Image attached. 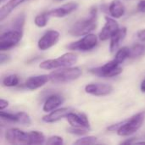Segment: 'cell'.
<instances>
[{
  "label": "cell",
  "instance_id": "obj_1",
  "mask_svg": "<svg viewBox=\"0 0 145 145\" xmlns=\"http://www.w3.org/2000/svg\"><path fill=\"white\" fill-rule=\"evenodd\" d=\"M98 9L96 7H93L90 10L89 16L84 19H81L74 23L69 30V33L74 37L85 36L91 33L97 27Z\"/></svg>",
  "mask_w": 145,
  "mask_h": 145
},
{
  "label": "cell",
  "instance_id": "obj_2",
  "mask_svg": "<svg viewBox=\"0 0 145 145\" xmlns=\"http://www.w3.org/2000/svg\"><path fill=\"white\" fill-rule=\"evenodd\" d=\"M77 62V56L74 53H65L57 59H46L39 65V67L43 70H54L58 68L71 67Z\"/></svg>",
  "mask_w": 145,
  "mask_h": 145
},
{
  "label": "cell",
  "instance_id": "obj_3",
  "mask_svg": "<svg viewBox=\"0 0 145 145\" xmlns=\"http://www.w3.org/2000/svg\"><path fill=\"white\" fill-rule=\"evenodd\" d=\"M145 121V111H142L124 121L121 127L116 131L121 137H128L136 133L143 126Z\"/></svg>",
  "mask_w": 145,
  "mask_h": 145
},
{
  "label": "cell",
  "instance_id": "obj_4",
  "mask_svg": "<svg viewBox=\"0 0 145 145\" xmlns=\"http://www.w3.org/2000/svg\"><path fill=\"white\" fill-rule=\"evenodd\" d=\"M82 74L79 67H66L49 74L50 81L54 83H66L78 79Z\"/></svg>",
  "mask_w": 145,
  "mask_h": 145
},
{
  "label": "cell",
  "instance_id": "obj_5",
  "mask_svg": "<svg viewBox=\"0 0 145 145\" xmlns=\"http://www.w3.org/2000/svg\"><path fill=\"white\" fill-rule=\"evenodd\" d=\"M89 72L99 77L110 78V77L119 76L122 72V68L121 67V64H119L116 59H113L105 64L102 66L90 69Z\"/></svg>",
  "mask_w": 145,
  "mask_h": 145
},
{
  "label": "cell",
  "instance_id": "obj_6",
  "mask_svg": "<svg viewBox=\"0 0 145 145\" xmlns=\"http://www.w3.org/2000/svg\"><path fill=\"white\" fill-rule=\"evenodd\" d=\"M22 36L23 31L13 28L3 32L0 36V50L3 52L15 47L21 40Z\"/></svg>",
  "mask_w": 145,
  "mask_h": 145
},
{
  "label": "cell",
  "instance_id": "obj_7",
  "mask_svg": "<svg viewBox=\"0 0 145 145\" xmlns=\"http://www.w3.org/2000/svg\"><path fill=\"white\" fill-rule=\"evenodd\" d=\"M98 44V37L95 34L89 33L85 35L82 38L70 43L67 48L72 51H90L93 49Z\"/></svg>",
  "mask_w": 145,
  "mask_h": 145
},
{
  "label": "cell",
  "instance_id": "obj_8",
  "mask_svg": "<svg viewBox=\"0 0 145 145\" xmlns=\"http://www.w3.org/2000/svg\"><path fill=\"white\" fill-rule=\"evenodd\" d=\"M6 141L10 144H29V133L19 128H10L5 133Z\"/></svg>",
  "mask_w": 145,
  "mask_h": 145
},
{
  "label": "cell",
  "instance_id": "obj_9",
  "mask_svg": "<svg viewBox=\"0 0 145 145\" xmlns=\"http://www.w3.org/2000/svg\"><path fill=\"white\" fill-rule=\"evenodd\" d=\"M59 32L54 30H49L46 31L37 42V47L40 50H47L55 44L59 40Z\"/></svg>",
  "mask_w": 145,
  "mask_h": 145
},
{
  "label": "cell",
  "instance_id": "obj_10",
  "mask_svg": "<svg viewBox=\"0 0 145 145\" xmlns=\"http://www.w3.org/2000/svg\"><path fill=\"white\" fill-rule=\"evenodd\" d=\"M105 25H104L99 35V38L101 41H107L110 39L111 37L120 29L119 24L115 20V18L105 16Z\"/></svg>",
  "mask_w": 145,
  "mask_h": 145
},
{
  "label": "cell",
  "instance_id": "obj_11",
  "mask_svg": "<svg viewBox=\"0 0 145 145\" xmlns=\"http://www.w3.org/2000/svg\"><path fill=\"white\" fill-rule=\"evenodd\" d=\"M113 87L105 83H90L85 87V92L94 96H106L112 93Z\"/></svg>",
  "mask_w": 145,
  "mask_h": 145
},
{
  "label": "cell",
  "instance_id": "obj_12",
  "mask_svg": "<svg viewBox=\"0 0 145 145\" xmlns=\"http://www.w3.org/2000/svg\"><path fill=\"white\" fill-rule=\"evenodd\" d=\"M65 119L71 127H82L88 130L90 128V123L88 121V119L87 116L82 113H73L71 111L67 114Z\"/></svg>",
  "mask_w": 145,
  "mask_h": 145
},
{
  "label": "cell",
  "instance_id": "obj_13",
  "mask_svg": "<svg viewBox=\"0 0 145 145\" xmlns=\"http://www.w3.org/2000/svg\"><path fill=\"white\" fill-rule=\"evenodd\" d=\"M78 8V3H74V2H71L68 3H65L59 8L51 9L50 11H48L50 17H55V18H64L69 14H71V13H73L74 11H76Z\"/></svg>",
  "mask_w": 145,
  "mask_h": 145
},
{
  "label": "cell",
  "instance_id": "obj_14",
  "mask_svg": "<svg viewBox=\"0 0 145 145\" xmlns=\"http://www.w3.org/2000/svg\"><path fill=\"white\" fill-rule=\"evenodd\" d=\"M50 81V76L48 75H39L35 76H31L25 82V87L29 90H36L44 86L47 82Z\"/></svg>",
  "mask_w": 145,
  "mask_h": 145
},
{
  "label": "cell",
  "instance_id": "obj_15",
  "mask_svg": "<svg viewBox=\"0 0 145 145\" xmlns=\"http://www.w3.org/2000/svg\"><path fill=\"white\" fill-rule=\"evenodd\" d=\"M65 102V98L59 94H52L45 100L42 110L44 112H51L59 107Z\"/></svg>",
  "mask_w": 145,
  "mask_h": 145
},
{
  "label": "cell",
  "instance_id": "obj_16",
  "mask_svg": "<svg viewBox=\"0 0 145 145\" xmlns=\"http://www.w3.org/2000/svg\"><path fill=\"white\" fill-rule=\"evenodd\" d=\"M71 112L70 108H60L56 109L53 111H51L49 114L44 116L42 117V121L46 123H54L56 122L62 118H65L68 113Z\"/></svg>",
  "mask_w": 145,
  "mask_h": 145
},
{
  "label": "cell",
  "instance_id": "obj_17",
  "mask_svg": "<svg viewBox=\"0 0 145 145\" xmlns=\"http://www.w3.org/2000/svg\"><path fill=\"white\" fill-rule=\"evenodd\" d=\"M30 0H9L7 3L3 5L0 8V21H3L4 19L8 16L11 12L16 8L18 6L22 4L25 2H28Z\"/></svg>",
  "mask_w": 145,
  "mask_h": 145
},
{
  "label": "cell",
  "instance_id": "obj_18",
  "mask_svg": "<svg viewBox=\"0 0 145 145\" xmlns=\"http://www.w3.org/2000/svg\"><path fill=\"white\" fill-rule=\"evenodd\" d=\"M127 35V28L126 27H122L120 28L110 38V50L111 53L116 52L121 42L125 38Z\"/></svg>",
  "mask_w": 145,
  "mask_h": 145
},
{
  "label": "cell",
  "instance_id": "obj_19",
  "mask_svg": "<svg viewBox=\"0 0 145 145\" xmlns=\"http://www.w3.org/2000/svg\"><path fill=\"white\" fill-rule=\"evenodd\" d=\"M108 9L110 16L115 19H119L122 17L126 11L124 4L120 0H113L110 3Z\"/></svg>",
  "mask_w": 145,
  "mask_h": 145
},
{
  "label": "cell",
  "instance_id": "obj_20",
  "mask_svg": "<svg viewBox=\"0 0 145 145\" xmlns=\"http://www.w3.org/2000/svg\"><path fill=\"white\" fill-rule=\"evenodd\" d=\"M29 144H42L45 141V136L42 133L38 131L29 132Z\"/></svg>",
  "mask_w": 145,
  "mask_h": 145
},
{
  "label": "cell",
  "instance_id": "obj_21",
  "mask_svg": "<svg viewBox=\"0 0 145 145\" xmlns=\"http://www.w3.org/2000/svg\"><path fill=\"white\" fill-rule=\"evenodd\" d=\"M20 82V79L19 76L17 75L12 74V75H8L7 76H5L3 81H2V84L3 87H7V88H12V87H16Z\"/></svg>",
  "mask_w": 145,
  "mask_h": 145
},
{
  "label": "cell",
  "instance_id": "obj_22",
  "mask_svg": "<svg viewBox=\"0 0 145 145\" xmlns=\"http://www.w3.org/2000/svg\"><path fill=\"white\" fill-rule=\"evenodd\" d=\"M128 58H130V48L127 47H123L117 51L114 59H116L119 64H121Z\"/></svg>",
  "mask_w": 145,
  "mask_h": 145
},
{
  "label": "cell",
  "instance_id": "obj_23",
  "mask_svg": "<svg viewBox=\"0 0 145 145\" xmlns=\"http://www.w3.org/2000/svg\"><path fill=\"white\" fill-rule=\"evenodd\" d=\"M49 17H50V15H49L48 12H43L41 14H38L35 17L34 23L37 27H40V28L45 27L48 24Z\"/></svg>",
  "mask_w": 145,
  "mask_h": 145
},
{
  "label": "cell",
  "instance_id": "obj_24",
  "mask_svg": "<svg viewBox=\"0 0 145 145\" xmlns=\"http://www.w3.org/2000/svg\"><path fill=\"white\" fill-rule=\"evenodd\" d=\"M145 54V47L143 44H136L130 48V58L136 59L143 56Z\"/></svg>",
  "mask_w": 145,
  "mask_h": 145
},
{
  "label": "cell",
  "instance_id": "obj_25",
  "mask_svg": "<svg viewBox=\"0 0 145 145\" xmlns=\"http://www.w3.org/2000/svg\"><path fill=\"white\" fill-rule=\"evenodd\" d=\"M17 114V123L22 124V125H25V126H29L31 123V120L30 116L25 113V112H18Z\"/></svg>",
  "mask_w": 145,
  "mask_h": 145
},
{
  "label": "cell",
  "instance_id": "obj_26",
  "mask_svg": "<svg viewBox=\"0 0 145 145\" xmlns=\"http://www.w3.org/2000/svg\"><path fill=\"white\" fill-rule=\"evenodd\" d=\"M97 143V138L94 136H88L78 138L74 144H93Z\"/></svg>",
  "mask_w": 145,
  "mask_h": 145
},
{
  "label": "cell",
  "instance_id": "obj_27",
  "mask_svg": "<svg viewBox=\"0 0 145 145\" xmlns=\"http://www.w3.org/2000/svg\"><path fill=\"white\" fill-rule=\"evenodd\" d=\"M25 14H20L13 22V29H16V30H20V31H23V27H24V24H25Z\"/></svg>",
  "mask_w": 145,
  "mask_h": 145
},
{
  "label": "cell",
  "instance_id": "obj_28",
  "mask_svg": "<svg viewBox=\"0 0 145 145\" xmlns=\"http://www.w3.org/2000/svg\"><path fill=\"white\" fill-rule=\"evenodd\" d=\"M67 132L73 135H77V136H83L88 133V129L82 128V127H71L67 129Z\"/></svg>",
  "mask_w": 145,
  "mask_h": 145
},
{
  "label": "cell",
  "instance_id": "obj_29",
  "mask_svg": "<svg viewBox=\"0 0 145 145\" xmlns=\"http://www.w3.org/2000/svg\"><path fill=\"white\" fill-rule=\"evenodd\" d=\"M47 144L50 145H61L64 144V140L62 137L59 136H52L49 137L46 142Z\"/></svg>",
  "mask_w": 145,
  "mask_h": 145
},
{
  "label": "cell",
  "instance_id": "obj_30",
  "mask_svg": "<svg viewBox=\"0 0 145 145\" xmlns=\"http://www.w3.org/2000/svg\"><path fill=\"white\" fill-rule=\"evenodd\" d=\"M138 11L141 13H145V0H141L137 5Z\"/></svg>",
  "mask_w": 145,
  "mask_h": 145
},
{
  "label": "cell",
  "instance_id": "obj_31",
  "mask_svg": "<svg viewBox=\"0 0 145 145\" xmlns=\"http://www.w3.org/2000/svg\"><path fill=\"white\" fill-rule=\"evenodd\" d=\"M9 60V56H8L7 54H1V55H0V63H1V65H3L5 62L7 63L8 61Z\"/></svg>",
  "mask_w": 145,
  "mask_h": 145
},
{
  "label": "cell",
  "instance_id": "obj_32",
  "mask_svg": "<svg viewBox=\"0 0 145 145\" xmlns=\"http://www.w3.org/2000/svg\"><path fill=\"white\" fill-rule=\"evenodd\" d=\"M8 106V101L3 99H0V110H3L4 109H6L7 107Z\"/></svg>",
  "mask_w": 145,
  "mask_h": 145
},
{
  "label": "cell",
  "instance_id": "obj_33",
  "mask_svg": "<svg viewBox=\"0 0 145 145\" xmlns=\"http://www.w3.org/2000/svg\"><path fill=\"white\" fill-rule=\"evenodd\" d=\"M138 37L140 41L142 42H145V29L144 30H141L138 32Z\"/></svg>",
  "mask_w": 145,
  "mask_h": 145
},
{
  "label": "cell",
  "instance_id": "obj_34",
  "mask_svg": "<svg viewBox=\"0 0 145 145\" xmlns=\"http://www.w3.org/2000/svg\"><path fill=\"white\" fill-rule=\"evenodd\" d=\"M136 141H137V138H130V139H127L126 141H123L121 144H135Z\"/></svg>",
  "mask_w": 145,
  "mask_h": 145
},
{
  "label": "cell",
  "instance_id": "obj_35",
  "mask_svg": "<svg viewBox=\"0 0 145 145\" xmlns=\"http://www.w3.org/2000/svg\"><path fill=\"white\" fill-rule=\"evenodd\" d=\"M140 90L143 93H145V78L143 80V82H141L140 85Z\"/></svg>",
  "mask_w": 145,
  "mask_h": 145
},
{
  "label": "cell",
  "instance_id": "obj_36",
  "mask_svg": "<svg viewBox=\"0 0 145 145\" xmlns=\"http://www.w3.org/2000/svg\"><path fill=\"white\" fill-rule=\"evenodd\" d=\"M54 1H55V2H62L64 0H54Z\"/></svg>",
  "mask_w": 145,
  "mask_h": 145
},
{
  "label": "cell",
  "instance_id": "obj_37",
  "mask_svg": "<svg viewBox=\"0 0 145 145\" xmlns=\"http://www.w3.org/2000/svg\"><path fill=\"white\" fill-rule=\"evenodd\" d=\"M1 1H2V2H3V1H4V0H1Z\"/></svg>",
  "mask_w": 145,
  "mask_h": 145
}]
</instances>
